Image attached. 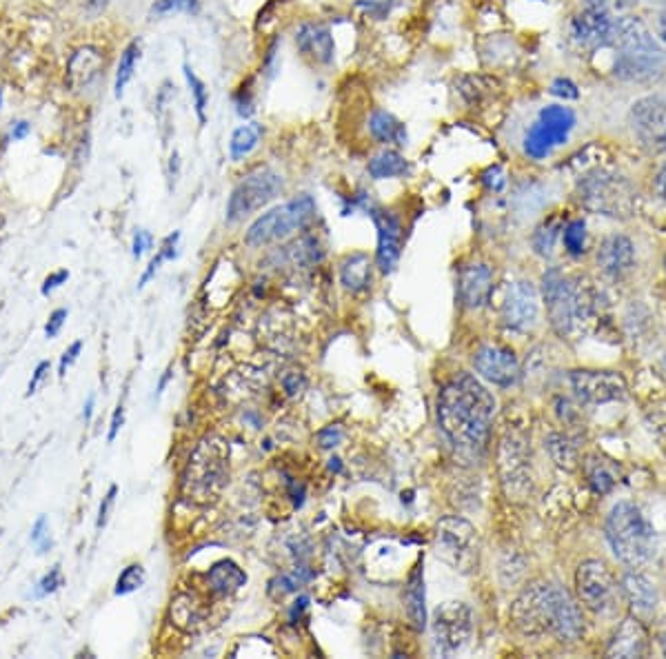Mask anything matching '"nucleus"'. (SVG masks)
Listing matches in <instances>:
<instances>
[{"label":"nucleus","mask_w":666,"mask_h":659,"mask_svg":"<svg viewBox=\"0 0 666 659\" xmlns=\"http://www.w3.org/2000/svg\"><path fill=\"white\" fill-rule=\"evenodd\" d=\"M496 398L471 373H460L438 395V427L458 458L476 462L487 451Z\"/></svg>","instance_id":"obj_1"},{"label":"nucleus","mask_w":666,"mask_h":659,"mask_svg":"<svg viewBox=\"0 0 666 659\" xmlns=\"http://www.w3.org/2000/svg\"><path fill=\"white\" fill-rule=\"evenodd\" d=\"M511 622L522 635L551 633L558 642L573 644L584 635V620L569 591L555 582H536L511 606Z\"/></svg>","instance_id":"obj_2"},{"label":"nucleus","mask_w":666,"mask_h":659,"mask_svg":"<svg viewBox=\"0 0 666 659\" xmlns=\"http://www.w3.org/2000/svg\"><path fill=\"white\" fill-rule=\"evenodd\" d=\"M542 298L553 331L564 340H582L598 322V293L582 278L551 269L542 276Z\"/></svg>","instance_id":"obj_3"},{"label":"nucleus","mask_w":666,"mask_h":659,"mask_svg":"<svg viewBox=\"0 0 666 659\" xmlns=\"http://www.w3.org/2000/svg\"><path fill=\"white\" fill-rule=\"evenodd\" d=\"M615 54L613 74L629 83H647L664 72V45L638 16H622L613 25Z\"/></svg>","instance_id":"obj_4"},{"label":"nucleus","mask_w":666,"mask_h":659,"mask_svg":"<svg viewBox=\"0 0 666 659\" xmlns=\"http://www.w3.org/2000/svg\"><path fill=\"white\" fill-rule=\"evenodd\" d=\"M229 478V444L220 435H205L191 453L180 480V495L196 506L214 504Z\"/></svg>","instance_id":"obj_5"},{"label":"nucleus","mask_w":666,"mask_h":659,"mask_svg":"<svg viewBox=\"0 0 666 659\" xmlns=\"http://www.w3.org/2000/svg\"><path fill=\"white\" fill-rule=\"evenodd\" d=\"M607 540L615 557L629 569H642L655 553V531L635 504L613 506L607 520Z\"/></svg>","instance_id":"obj_6"},{"label":"nucleus","mask_w":666,"mask_h":659,"mask_svg":"<svg viewBox=\"0 0 666 659\" xmlns=\"http://www.w3.org/2000/svg\"><path fill=\"white\" fill-rule=\"evenodd\" d=\"M316 211V200L309 194L291 198L285 205L269 209L256 218L254 225L245 233V242L249 247H267L274 245V242L289 240L314 222Z\"/></svg>","instance_id":"obj_7"},{"label":"nucleus","mask_w":666,"mask_h":659,"mask_svg":"<svg viewBox=\"0 0 666 659\" xmlns=\"http://www.w3.org/2000/svg\"><path fill=\"white\" fill-rule=\"evenodd\" d=\"M578 194L589 211L609 218H629L638 202V194L627 178L600 167L580 180Z\"/></svg>","instance_id":"obj_8"},{"label":"nucleus","mask_w":666,"mask_h":659,"mask_svg":"<svg viewBox=\"0 0 666 659\" xmlns=\"http://www.w3.org/2000/svg\"><path fill=\"white\" fill-rule=\"evenodd\" d=\"M436 553L453 571L469 575L480 564V537L476 526L458 515H447L438 522Z\"/></svg>","instance_id":"obj_9"},{"label":"nucleus","mask_w":666,"mask_h":659,"mask_svg":"<svg viewBox=\"0 0 666 659\" xmlns=\"http://www.w3.org/2000/svg\"><path fill=\"white\" fill-rule=\"evenodd\" d=\"M285 191V178L271 167H256L240 178L227 200V222L236 225L258 214Z\"/></svg>","instance_id":"obj_10"},{"label":"nucleus","mask_w":666,"mask_h":659,"mask_svg":"<svg viewBox=\"0 0 666 659\" xmlns=\"http://www.w3.org/2000/svg\"><path fill=\"white\" fill-rule=\"evenodd\" d=\"M575 127V114L564 105H547L540 109L538 120L533 123L522 140L524 156L531 160H544L555 147L564 145Z\"/></svg>","instance_id":"obj_11"},{"label":"nucleus","mask_w":666,"mask_h":659,"mask_svg":"<svg viewBox=\"0 0 666 659\" xmlns=\"http://www.w3.org/2000/svg\"><path fill=\"white\" fill-rule=\"evenodd\" d=\"M613 25L607 0H582L580 12L571 18L569 38L580 52H595L613 43Z\"/></svg>","instance_id":"obj_12"},{"label":"nucleus","mask_w":666,"mask_h":659,"mask_svg":"<svg viewBox=\"0 0 666 659\" xmlns=\"http://www.w3.org/2000/svg\"><path fill=\"white\" fill-rule=\"evenodd\" d=\"M575 588H578L580 602L598 615L611 613L620 597L618 580L602 560H587L578 566Z\"/></svg>","instance_id":"obj_13"},{"label":"nucleus","mask_w":666,"mask_h":659,"mask_svg":"<svg viewBox=\"0 0 666 659\" xmlns=\"http://www.w3.org/2000/svg\"><path fill=\"white\" fill-rule=\"evenodd\" d=\"M473 613L464 602H444L433 613V640L442 653L453 655L469 644Z\"/></svg>","instance_id":"obj_14"},{"label":"nucleus","mask_w":666,"mask_h":659,"mask_svg":"<svg viewBox=\"0 0 666 659\" xmlns=\"http://www.w3.org/2000/svg\"><path fill=\"white\" fill-rule=\"evenodd\" d=\"M500 320L513 333H529L540 320V296L538 289L527 280H518L507 289L502 302Z\"/></svg>","instance_id":"obj_15"},{"label":"nucleus","mask_w":666,"mask_h":659,"mask_svg":"<svg viewBox=\"0 0 666 659\" xmlns=\"http://www.w3.org/2000/svg\"><path fill=\"white\" fill-rule=\"evenodd\" d=\"M629 123L644 145L666 151V96H647L633 103Z\"/></svg>","instance_id":"obj_16"},{"label":"nucleus","mask_w":666,"mask_h":659,"mask_svg":"<svg viewBox=\"0 0 666 659\" xmlns=\"http://www.w3.org/2000/svg\"><path fill=\"white\" fill-rule=\"evenodd\" d=\"M571 387L575 395L587 404H607L627 398V382L615 371H573Z\"/></svg>","instance_id":"obj_17"},{"label":"nucleus","mask_w":666,"mask_h":659,"mask_svg":"<svg viewBox=\"0 0 666 659\" xmlns=\"http://www.w3.org/2000/svg\"><path fill=\"white\" fill-rule=\"evenodd\" d=\"M369 216L378 231V247H376V265L382 273H391L398 267V260L402 256V229L400 218L389 209H382L371 205Z\"/></svg>","instance_id":"obj_18"},{"label":"nucleus","mask_w":666,"mask_h":659,"mask_svg":"<svg viewBox=\"0 0 666 659\" xmlns=\"http://www.w3.org/2000/svg\"><path fill=\"white\" fill-rule=\"evenodd\" d=\"M473 367L484 380L498 387H511L520 378V362L516 353L498 344H484L473 356Z\"/></svg>","instance_id":"obj_19"},{"label":"nucleus","mask_w":666,"mask_h":659,"mask_svg":"<svg viewBox=\"0 0 666 659\" xmlns=\"http://www.w3.org/2000/svg\"><path fill=\"white\" fill-rule=\"evenodd\" d=\"M294 43L298 54L311 65L327 67L336 60V40L327 25L314 23V20L300 23L294 32Z\"/></svg>","instance_id":"obj_20"},{"label":"nucleus","mask_w":666,"mask_h":659,"mask_svg":"<svg viewBox=\"0 0 666 659\" xmlns=\"http://www.w3.org/2000/svg\"><path fill=\"white\" fill-rule=\"evenodd\" d=\"M500 469H502V484L504 491H507L509 500L520 498V495H527L531 491V475H529V466L527 458H524L522 446L511 438L502 442V455H500Z\"/></svg>","instance_id":"obj_21"},{"label":"nucleus","mask_w":666,"mask_h":659,"mask_svg":"<svg viewBox=\"0 0 666 659\" xmlns=\"http://www.w3.org/2000/svg\"><path fill=\"white\" fill-rule=\"evenodd\" d=\"M635 265V249L633 242L622 236V233H613V236L604 238L598 249V267L602 269L604 276L613 280H620Z\"/></svg>","instance_id":"obj_22"},{"label":"nucleus","mask_w":666,"mask_h":659,"mask_svg":"<svg viewBox=\"0 0 666 659\" xmlns=\"http://www.w3.org/2000/svg\"><path fill=\"white\" fill-rule=\"evenodd\" d=\"M493 293V271L487 265H469L460 271L458 296L467 309H482Z\"/></svg>","instance_id":"obj_23"},{"label":"nucleus","mask_w":666,"mask_h":659,"mask_svg":"<svg viewBox=\"0 0 666 659\" xmlns=\"http://www.w3.org/2000/svg\"><path fill=\"white\" fill-rule=\"evenodd\" d=\"M609 657H644L649 653V635L640 617H627L609 644Z\"/></svg>","instance_id":"obj_24"},{"label":"nucleus","mask_w":666,"mask_h":659,"mask_svg":"<svg viewBox=\"0 0 666 659\" xmlns=\"http://www.w3.org/2000/svg\"><path fill=\"white\" fill-rule=\"evenodd\" d=\"M105 60L103 54L94 47H83L72 56L67 65V85L74 91H83L92 87L103 74Z\"/></svg>","instance_id":"obj_25"},{"label":"nucleus","mask_w":666,"mask_h":659,"mask_svg":"<svg viewBox=\"0 0 666 659\" xmlns=\"http://www.w3.org/2000/svg\"><path fill=\"white\" fill-rule=\"evenodd\" d=\"M402 604H405V613L409 624L416 631H425L427 628V593H425V569H422V560L413 566L405 593H402Z\"/></svg>","instance_id":"obj_26"},{"label":"nucleus","mask_w":666,"mask_h":659,"mask_svg":"<svg viewBox=\"0 0 666 659\" xmlns=\"http://www.w3.org/2000/svg\"><path fill=\"white\" fill-rule=\"evenodd\" d=\"M620 591L624 597H627V602L633 608L635 617H640L642 620V617H651L655 613V606H658V593H655L653 584L642 573H635V569H633L631 573L624 575Z\"/></svg>","instance_id":"obj_27"},{"label":"nucleus","mask_w":666,"mask_h":659,"mask_svg":"<svg viewBox=\"0 0 666 659\" xmlns=\"http://www.w3.org/2000/svg\"><path fill=\"white\" fill-rule=\"evenodd\" d=\"M369 134L380 145H396V147H405L409 143V134H407V125L402 123L400 118H396L387 109H373L369 114Z\"/></svg>","instance_id":"obj_28"},{"label":"nucleus","mask_w":666,"mask_h":659,"mask_svg":"<svg viewBox=\"0 0 666 659\" xmlns=\"http://www.w3.org/2000/svg\"><path fill=\"white\" fill-rule=\"evenodd\" d=\"M171 620H174L178 628H183V631L194 633L205 624L207 611L198 597L189 593H180L176 600H171Z\"/></svg>","instance_id":"obj_29"},{"label":"nucleus","mask_w":666,"mask_h":659,"mask_svg":"<svg viewBox=\"0 0 666 659\" xmlns=\"http://www.w3.org/2000/svg\"><path fill=\"white\" fill-rule=\"evenodd\" d=\"M340 280L347 291L362 293L371 287L373 265L367 253H351L340 265Z\"/></svg>","instance_id":"obj_30"},{"label":"nucleus","mask_w":666,"mask_h":659,"mask_svg":"<svg viewBox=\"0 0 666 659\" xmlns=\"http://www.w3.org/2000/svg\"><path fill=\"white\" fill-rule=\"evenodd\" d=\"M367 174L373 180L405 178L411 174V162L396 149H382L367 162Z\"/></svg>","instance_id":"obj_31"},{"label":"nucleus","mask_w":666,"mask_h":659,"mask_svg":"<svg viewBox=\"0 0 666 659\" xmlns=\"http://www.w3.org/2000/svg\"><path fill=\"white\" fill-rule=\"evenodd\" d=\"M209 588L218 595H231L247 584V573L236 562L220 560L207 573Z\"/></svg>","instance_id":"obj_32"},{"label":"nucleus","mask_w":666,"mask_h":659,"mask_svg":"<svg viewBox=\"0 0 666 659\" xmlns=\"http://www.w3.org/2000/svg\"><path fill=\"white\" fill-rule=\"evenodd\" d=\"M262 136H265V127L260 123H245L240 125L229 140V158L234 162L245 160L258 149Z\"/></svg>","instance_id":"obj_33"},{"label":"nucleus","mask_w":666,"mask_h":659,"mask_svg":"<svg viewBox=\"0 0 666 659\" xmlns=\"http://www.w3.org/2000/svg\"><path fill=\"white\" fill-rule=\"evenodd\" d=\"M138 60H140V43L138 40H134V43H129L125 47V52L120 54V60H118V72H116V83H114L116 98L125 94L127 85L131 83V78H134V74H136Z\"/></svg>","instance_id":"obj_34"},{"label":"nucleus","mask_w":666,"mask_h":659,"mask_svg":"<svg viewBox=\"0 0 666 659\" xmlns=\"http://www.w3.org/2000/svg\"><path fill=\"white\" fill-rule=\"evenodd\" d=\"M584 473H587V480L595 493L604 495L615 486V473L611 471V466L604 460L595 458V455H591V458L584 462Z\"/></svg>","instance_id":"obj_35"},{"label":"nucleus","mask_w":666,"mask_h":659,"mask_svg":"<svg viewBox=\"0 0 666 659\" xmlns=\"http://www.w3.org/2000/svg\"><path fill=\"white\" fill-rule=\"evenodd\" d=\"M547 446L555 464L567 471L575 469V462H578V446L573 444L571 438H567V435H551L547 440Z\"/></svg>","instance_id":"obj_36"},{"label":"nucleus","mask_w":666,"mask_h":659,"mask_svg":"<svg viewBox=\"0 0 666 659\" xmlns=\"http://www.w3.org/2000/svg\"><path fill=\"white\" fill-rule=\"evenodd\" d=\"M185 78H187V83H189V91H191V98H194V107H196V114H198V120L200 123H207V105H209V89L207 85L203 83V80H200L196 74H194V69H191L189 65H185Z\"/></svg>","instance_id":"obj_37"},{"label":"nucleus","mask_w":666,"mask_h":659,"mask_svg":"<svg viewBox=\"0 0 666 659\" xmlns=\"http://www.w3.org/2000/svg\"><path fill=\"white\" fill-rule=\"evenodd\" d=\"M564 240V249H567L571 256H582L587 251V225L582 220H571L567 227H564L562 233Z\"/></svg>","instance_id":"obj_38"},{"label":"nucleus","mask_w":666,"mask_h":659,"mask_svg":"<svg viewBox=\"0 0 666 659\" xmlns=\"http://www.w3.org/2000/svg\"><path fill=\"white\" fill-rule=\"evenodd\" d=\"M311 577H314V573L307 571V566H298V569H294L291 573H285V575H280L276 582H271V588L269 591L271 593H276L282 597V595H287V593H294L298 591V588L302 584H307Z\"/></svg>","instance_id":"obj_39"},{"label":"nucleus","mask_w":666,"mask_h":659,"mask_svg":"<svg viewBox=\"0 0 666 659\" xmlns=\"http://www.w3.org/2000/svg\"><path fill=\"white\" fill-rule=\"evenodd\" d=\"M178 240H180V233H171V236L165 238L163 247L158 249V256L149 262V267H147V271H145V276L140 278V285H138V287H145L147 282L156 276V271L160 269V265H163L165 260H174V258L178 256V251H176Z\"/></svg>","instance_id":"obj_40"},{"label":"nucleus","mask_w":666,"mask_h":659,"mask_svg":"<svg viewBox=\"0 0 666 659\" xmlns=\"http://www.w3.org/2000/svg\"><path fill=\"white\" fill-rule=\"evenodd\" d=\"M200 12V0H156L151 5V16L165 18L171 14H198Z\"/></svg>","instance_id":"obj_41"},{"label":"nucleus","mask_w":666,"mask_h":659,"mask_svg":"<svg viewBox=\"0 0 666 659\" xmlns=\"http://www.w3.org/2000/svg\"><path fill=\"white\" fill-rule=\"evenodd\" d=\"M145 584V569L140 564H129L127 569L120 573L116 582V595H129L138 591Z\"/></svg>","instance_id":"obj_42"},{"label":"nucleus","mask_w":666,"mask_h":659,"mask_svg":"<svg viewBox=\"0 0 666 659\" xmlns=\"http://www.w3.org/2000/svg\"><path fill=\"white\" fill-rule=\"evenodd\" d=\"M558 231H560L558 222H547V225H542L536 233H533V249H536V253H540V256H551Z\"/></svg>","instance_id":"obj_43"},{"label":"nucleus","mask_w":666,"mask_h":659,"mask_svg":"<svg viewBox=\"0 0 666 659\" xmlns=\"http://www.w3.org/2000/svg\"><path fill=\"white\" fill-rule=\"evenodd\" d=\"M32 544L36 546V551L38 555H45L49 549H52V535H49V522H47V517L45 515H40L36 524H34V529H32Z\"/></svg>","instance_id":"obj_44"},{"label":"nucleus","mask_w":666,"mask_h":659,"mask_svg":"<svg viewBox=\"0 0 666 659\" xmlns=\"http://www.w3.org/2000/svg\"><path fill=\"white\" fill-rule=\"evenodd\" d=\"M342 438H345V431H342V427H338V424H329V427L318 431L316 444L320 446V449H336V446L342 442Z\"/></svg>","instance_id":"obj_45"},{"label":"nucleus","mask_w":666,"mask_h":659,"mask_svg":"<svg viewBox=\"0 0 666 659\" xmlns=\"http://www.w3.org/2000/svg\"><path fill=\"white\" fill-rule=\"evenodd\" d=\"M60 586H63V575H60V566H54V569L38 582L36 597H45L49 593H54V591H58Z\"/></svg>","instance_id":"obj_46"},{"label":"nucleus","mask_w":666,"mask_h":659,"mask_svg":"<svg viewBox=\"0 0 666 659\" xmlns=\"http://www.w3.org/2000/svg\"><path fill=\"white\" fill-rule=\"evenodd\" d=\"M254 94H251V89L242 85L238 89V94H236V114L240 118H245L249 120L251 116H254Z\"/></svg>","instance_id":"obj_47"},{"label":"nucleus","mask_w":666,"mask_h":659,"mask_svg":"<svg viewBox=\"0 0 666 659\" xmlns=\"http://www.w3.org/2000/svg\"><path fill=\"white\" fill-rule=\"evenodd\" d=\"M551 94L562 98V100H575V98L580 96V91H578V85H575L573 80H569V78H555L553 83H551Z\"/></svg>","instance_id":"obj_48"},{"label":"nucleus","mask_w":666,"mask_h":659,"mask_svg":"<svg viewBox=\"0 0 666 659\" xmlns=\"http://www.w3.org/2000/svg\"><path fill=\"white\" fill-rule=\"evenodd\" d=\"M356 5H358V9H362V12H365L367 16L382 18V16H387V14H389V9H391V5H393V0H356Z\"/></svg>","instance_id":"obj_49"},{"label":"nucleus","mask_w":666,"mask_h":659,"mask_svg":"<svg viewBox=\"0 0 666 659\" xmlns=\"http://www.w3.org/2000/svg\"><path fill=\"white\" fill-rule=\"evenodd\" d=\"M116 495H118V486H109V491L107 495L103 498V502H100V509H98V520H96V529H103V526L107 524L109 520V515H111V509H114V502H116Z\"/></svg>","instance_id":"obj_50"},{"label":"nucleus","mask_w":666,"mask_h":659,"mask_svg":"<svg viewBox=\"0 0 666 659\" xmlns=\"http://www.w3.org/2000/svg\"><path fill=\"white\" fill-rule=\"evenodd\" d=\"M83 351V342H74L72 347H69L65 353H63V358H60V367H58V375L60 378H65L67 375V369L72 367V364L78 360V353Z\"/></svg>","instance_id":"obj_51"},{"label":"nucleus","mask_w":666,"mask_h":659,"mask_svg":"<svg viewBox=\"0 0 666 659\" xmlns=\"http://www.w3.org/2000/svg\"><path fill=\"white\" fill-rule=\"evenodd\" d=\"M67 320V309H56L52 316H49V322H47V327H45V336L47 338H56L60 329H63V324Z\"/></svg>","instance_id":"obj_52"},{"label":"nucleus","mask_w":666,"mask_h":659,"mask_svg":"<svg viewBox=\"0 0 666 659\" xmlns=\"http://www.w3.org/2000/svg\"><path fill=\"white\" fill-rule=\"evenodd\" d=\"M151 245H154V238H151V233L149 231H138L136 236H134V258H143L145 256V251L151 249Z\"/></svg>","instance_id":"obj_53"},{"label":"nucleus","mask_w":666,"mask_h":659,"mask_svg":"<svg viewBox=\"0 0 666 659\" xmlns=\"http://www.w3.org/2000/svg\"><path fill=\"white\" fill-rule=\"evenodd\" d=\"M47 373H49V362H40L32 375V380L27 384V395H34L38 391L40 384H43V380L47 378Z\"/></svg>","instance_id":"obj_54"},{"label":"nucleus","mask_w":666,"mask_h":659,"mask_svg":"<svg viewBox=\"0 0 666 659\" xmlns=\"http://www.w3.org/2000/svg\"><path fill=\"white\" fill-rule=\"evenodd\" d=\"M123 422H125V409L123 404H118L116 411H114V418H111V427H109V442L116 440L118 431L123 429Z\"/></svg>","instance_id":"obj_55"},{"label":"nucleus","mask_w":666,"mask_h":659,"mask_svg":"<svg viewBox=\"0 0 666 659\" xmlns=\"http://www.w3.org/2000/svg\"><path fill=\"white\" fill-rule=\"evenodd\" d=\"M67 278H69L67 271H58V273H54V276H49L43 285V296H49L54 289H58L63 282H67Z\"/></svg>","instance_id":"obj_56"},{"label":"nucleus","mask_w":666,"mask_h":659,"mask_svg":"<svg viewBox=\"0 0 666 659\" xmlns=\"http://www.w3.org/2000/svg\"><path fill=\"white\" fill-rule=\"evenodd\" d=\"M482 180L487 182L489 189H493V191H500V189L504 187V178H502L500 167H491V169L487 171V174H484Z\"/></svg>","instance_id":"obj_57"},{"label":"nucleus","mask_w":666,"mask_h":659,"mask_svg":"<svg viewBox=\"0 0 666 659\" xmlns=\"http://www.w3.org/2000/svg\"><path fill=\"white\" fill-rule=\"evenodd\" d=\"M655 185H658V194H660V198L666 202V165L660 169L658 182H655Z\"/></svg>","instance_id":"obj_58"},{"label":"nucleus","mask_w":666,"mask_h":659,"mask_svg":"<svg viewBox=\"0 0 666 659\" xmlns=\"http://www.w3.org/2000/svg\"><path fill=\"white\" fill-rule=\"evenodd\" d=\"M29 134V123H16L12 129V138L14 140H23Z\"/></svg>","instance_id":"obj_59"},{"label":"nucleus","mask_w":666,"mask_h":659,"mask_svg":"<svg viewBox=\"0 0 666 659\" xmlns=\"http://www.w3.org/2000/svg\"><path fill=\"white\" fill-rule=\"evenodd\" d=\"M109 0H87V7L92 9V14H100L107 7Z\"/></svg>","instance_id":"obj_60"},{"label":"nucleus","mask_w":666,"mask_h":659,"mask_svg":"<svg viewBox=\"0 0 666 659\" xmlns=\"http://www.w3.org/2000/svg\"><path fill=\"white\" fill-rule=\"evenodd\" d=\"M94 404H96V398H94V395H89V398H87V404H85V422H89V420H92V413H94Z\"/></svg>","instance_id":"obj_61"},{"label":"nucleus","mask_w":666,"mask_h":659,"mask_svg":"<svg viewBox=\"0 0 666 659\" xmlns=\"http://www.w3.org/2000/svg\"><path fill=\"white\" fill-rule=\"evenodd\" d=\"M329 469H331L333 473H340V471H342V460H338V458H333V460L329 462Z\"/></svg>","instance_id":"obj_62"},{"label":"nucleus","mask_w":666,"mask_h":659,"mask_svg":"<svg viewBox=\"0 0 666 659\" xmlns=\"http://www.w3.org/2000/svg\"><path fill=\"white\" fill-rule=\"evenodd\" d=\"M171 375H174V373H171V371H167V375H165V378H163V380H160V384H158V395H160V393H163V391H165V387H167V382L171 380Z\"/></svg>","instance_id":"obj_63"},{"label":"nucleus","mask_w":666,"mask_h":659,"mask_svg":"<svg viewBox=\"0 0 666 659\" xmlns=\"http://www.w3.org/2000/svg\"><path fill=\"white\" fill-rule=\"evenodd\" d=\"M662 373H664V378H666V356H664V360H662Z\"/></svg>","instance_id":"obj_64"}]
</instances>
